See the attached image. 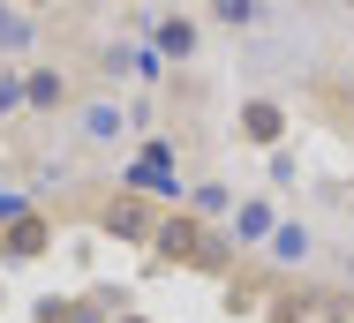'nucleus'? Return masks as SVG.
<instances>
[{
	"label": "nucleus",
	"instance_id": "nucleus-11",
	"mask_svg": "<svg viewBox=\"0 0 354 323\" xmlns=\"http://www.w3.org/2000/svg\"><path fill=\"white\" fill-rule=\"evenodd\" d=\"M212 15L226 30H241V23H257V0H212Z\"/></svg>",
	"mask_w": 354,
	"mask_h": 323
},
{
	"label": "nucleus",
	"instance_id": "nucleus-10",
	"mask_svg": "<svg viewBox=\"0 0 354 323\" xmlns=\"http://www.w3.org/2000/svg\"><path fill=\"white\" fill-rule=\"evenodd\" d=\"M23 98H30V106H38V113H46V106H61V98H68V83H61V75H53V68H38V75H30V83H23Z\"/></svg>",
	"mask_w": 354,
	"mask_h": 323
},
{
	"label": "nucleus",
	"instance_id": "nucleus-5",
	"mask_svg": "<svg viewBox=\"0 0 354 323\" xmlns=\"http://www.w3.org/2000/svg\"><path fill=\"white\" fill-rule=\"evenodd\" d=\"M234 128H241V143H257V150H279L286 143V106L279 98H249Z\"/></svg>",
	"mask_w": 354,
	"mask_h": 323
},
{
	"label": "nucleus",
	"instance_id": "nucleus-12",
	"mask_svg": "<svg viewBox=\"0 0 354 323\" xmlns=\"http://www.w3.org/2000/svg\"><path fill=\"white\" fill-rule=\"evenodd\" d=\"M218 211H234V195L226 188H196V218H218Z\"/></svg>",
	"mask_w": 354,
	"mask_h": 323
},
{
	"label": "nucleus",
	"instance_id": "nucleus-1",
	"mask_svg": "<svg viewBox=\"0 0 354 323\" xmlns=\"http://www.w3.org/2000/svg\"><path fill=\"white\" fill-rule=\"evenodd\" d=\"M151 248H158V263H174V271H204V278H226V256H234V241L218 233L212 218H196V211H166L158 233H151Z\"/></svg>",
	"mask_w": 354,
	"mask_h": 323
},
{
	"label": "nucleus",
	"instance_id": "nucleus-7",
	"mask_svg": "<svg viewBox=\"0 0 354 323\" xmlns=\"http://www.w3.org/2000/svg\"><path fill=\"white\" fill-rule=\"evenodd\" d=\"M309 256H317V233L294 226V218H279V233H272V263H309Z\"/></svg>",
	"mask_w": 354,
	"mask_h": 323
},
{
	"label": "nucleus",
	"instance_id": "nucleus-14",
	"mask_svg": "<svg viewBox=\"0 0 354 323\" xmlns=\"http://www.w3.org/2000/svg\"><path fill=\"white\" fill-rule=\"evenodd\" d=\"M347 323H354V293H347Z\"/></svg>",
	"mask_w": 354,
	"mask_h": 323
},
{
	"label": "nucleus",
	"instance_id": "nucleus-4",
	"mask_svg": "<svg viewBox=\"0 0 354 323\" xmlns=\"http://www.w3.org/2000/svg\"><path fill=\"white\" fill-rule=\"evenodd\" d=\"M272 233H279V211H272L264 195H241L234 218H226V241H234V248H264Z\"/></svg>",
	"mask_w": 354,
	"mask_h": 323
},
{
	"label": "nucleus",
	"instance_id": "nucleus-9",
	"mask_svg": "<svg viewBox=\"0 0 354 323\" xmlns=\"http://www.w3.org/2000/svg\"><path fill=\"white\" fill-rule=\"evenodd\" d=\"M218 301H226V316H264V301H272V293H264V278H226V293H218Z\"/></svg>",
	"mask_w": 354,
	"mask_h": 323
},
{
	"label": "nucleus",
	"instance_id": "nucleus-16",
	"mask_svg": "<svg viewBox=\"0 0 354 323\" xmlns=\"http://www.w3.org/2000/svg\"><path fill=\"white\" fill-rule=\"evenodd\" d=\"M0 23H8V8H0Z\"/></svg>",
	"mask_w": 354,
	"mask_h": 323
},
{
	"label": "nucleus",
	"instance_id": "nucleus-15",
	"mask_svg": "<svg viewBox=\"0 0 354 323\" xmlns=\"http://www.w3.org/2000/svg\"><path fill=\"white\" fill-rule=\"evenodd\" d=\"M23 8H46V0H23Z\"/></svg>",
	"mask_w": 354,
	"mask_h": 323
},
{
	"label": "nucleus",
	"instance_id": "nucleus-6",
	"mask_svg": "<svg viewBox=\"0 0 354 323\" xmlns=\"http://www.w3.org/2000/svg\"><path fill=\"white\" fill-rule=\"evenodd\" d=\"M129 188H136V195H166V188L181 195V173H174V150H166V143H151V150L136 158V173H129Z\"/></svg>",
	"mask_w": 354,
	"mask_h": 323
},
{
	"label": "nucleus",
	"instance_id": "nucleus-13",
	"mask_svg": "<svg viewBox=\"0 0 354 323\" xmlns=\"http://www.w3.org/2000/svg\"><path fill=\"white\" fill-rule=\"evenodd\" d=\"M113 323H151V316H136V309H129V316H113Z\"/></svg>",
	"mask_w": 354,
	"mask_h": 323
},
{
	"label": "nucleus",
	"instance_id": "nucleus-3",
	"mask_svg": "<svg viewBox=\"0 0 354 323\" xmlns=\"http://www.w3.org/2000/svg\"><path fill=\"white\" fill-rule=\"evenodd\" d=\"M46 248H53V226L38 211H15L0 226V263H30V256H46Z\"/></svg>",
	"mask_w": 354,
	"mask_h": 323
},
{
	"label": "nucleus",
	"instance_id": "nucleus-2",
	"mask_svg": "<svg viewBox=\"0 0 354 323\" xmlns=\"http://www.w3.org/2000/svg\"><path fill=\"white\" fill-rule=\"evenodd\" d=\"M158 218H166V211H158L151 195H136V188H113L106 203H98V226H106L113 241H151Z\"/></svg>",
	"mask_w": 354,
	"mask_h": 323
},
{
	"label": "nucleus",
	"instance_id": "nucleus-8",
	"mask_svg": "<svg viewBox=\"0 0 354 323\" xmlns=\"http://www.w3.org/2000/svg\"><path fill=\"white\" fill-rule=\"evenodd\" d=\"M158 53H166V61H196V23H189V15H166V23H158Z\"/></svg>",
	"mask_w": 354,
	"mask_h": 323
}]
</instances>
